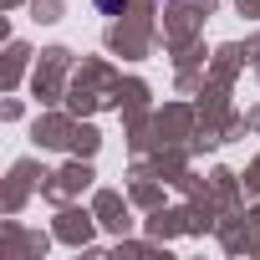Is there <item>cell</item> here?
Segmentation results:
<instances>
[{"mask_svg":"<svg viewBox=\"0 0 260 260\" xmlns=\"http://www.w3.org/2000/svg\"><path fill=\"white\" fill-rule=\"evenodd\" d=\"M97 6H102V11L112 16V11H122V0H97Z\"/></svg>","mask_w":260,"mask_h":260,"instance_id":"cell-1","label":"cell"}]
</instances>
